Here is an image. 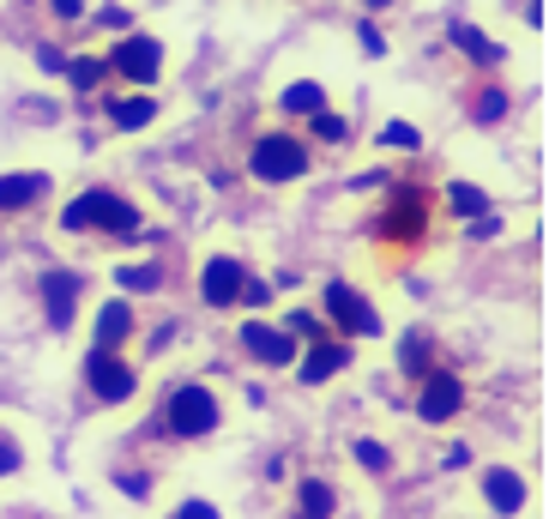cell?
Wrapping results in <instances>:
<instances>
[{
	"label": "cell",
	"mask_w": 555,
	"mask_h": 519,
	"mask_svg": "<svg viewBox=\"0 0 555 519\" xmlns=\"http://www.w3.org/2000/svg\"><path fill=\"white\" fill-rule=\"evenodd\" d=\"M447 42H453L459 55H472V61H483V67H495V61L507 55V49H501V42H489L483 30H477V25H465V18H453V25H447Z\"/></svg>",
	"instance_id": "obj_15"
},
{
	"label": "cell",
	"mask_w": 555,
	"mask_h": 519,
	"mask_svg": "<svg viewBox=\"0 0 555 519\" xmlns=\"http://www.w3.org/2000/svg\"><path fill=\"white\" fill-rule=\"evenodd\" d=\"M73 79V91H98V79H103V61H91V55H79V61H67L61 67Z\"/></svg>",
	"instance_id": "obj_25"
},
{
	"label": "cell",
	"mask_w": 555,
	"mask_h": 519,
	"mask_svg": "<svg viewBox=\"0 0 555 519\" xmlns=\"http://www.w3.org/2000/svg\"><path fill=\"white\" fill-rule=\"evenodd\" d=\"M37 61H42V73H61V67H67V55H61L55 42H49V49H37Z\"/></svg>",
	"instance_id": "obj_33"
},
{
	"label": "cell",
	"mask_w": 555,
	"mask_h": 519,
	"mask_svg": "<svg viewBox=\"0 0 555 519\" xmlns=\"http://www.w3.org/2000/svg\"><path fill=\"white\" fill-rule=\"evenodd\" d=\"M429 356H435L429 333H404V345H399V368H404V375H423V368H429Z\"/></svg>",
	"instance_id": "obj_21"
},
{
	"label": "cell",
	"mask_w": 555,
	"mask_h": 519,
	"mask_svg": "<svg viewBox=\"0 0 555 519\" xmlns=\"http://www.w3.org/2000/svg\"><path fill=\"white\" fill-rule=\"evenodd\" d=\"M242 284H248V272H242V260H230V254L206 260V272H199V296H206L211 309H230V302H242Z\"/></svg>",
	"instance_id": "obj_9"
},
{
	"label": "cell",
	"mask_w": 555,
	"mask_h": 519,
	"mask_svg": "<svg viewBox=\"0 0 555 519\" xmlns=\"http://www.w3.org/2000/svg\"><path fill=\"white\" fill-rule=\"evenodd\" d=\"M18 465H25V447H18L13 429H0V478H13Z\"/></svg>",
	"instance_id": "obj_26"
},
{
	"label": "cell",
	"mask_w": 555,
	"mask_h": 519,
	"mask_svg": "<svg viewBox=\"0 0 555 519\" xmlns=\"http://www.w3.org/2000/svg\"><path fill=\"white\" fill-rule=\"evenodd\" d=\"M483 495H489L495 514H519V507H526V478L507 471V465H495V471H483Z\"/></svg>",
	"instance_id": "obj_14"
},
{
	"label": "cell",
	"mask_w": 555,
	"mask_h": 519,
	"mask_svg": "<svg viewBox=\"0 0 555 519\" xmlns=\"http://www.w3.org/2000/svg\"><path fill=\"white\" fill-rule=\"evenodd\" d=\"M85 13V0H55V18H79Z\"/></svg>",
	"instance_id": "obj_34"
},
{
	"label": "cell",
	"mask_w": 555,
	"mask_h": 519,
	"mask_svg": "<svg viewBox=\"0 0 555 519\" xmlns=\"http://www.w3.org/2000/svg\"><path fill=\"white\" fill-rule=\"evenodd\" d=\"M85 387L98 393V405H127V399L139 393V368L121 363L115 351H98V345H91V356H85Z\"/></svg>",
	"instance_id": "obj_4"
},
{
	"label": "cell",
	"mask_w": 555,
	"mask_h": 519,
	"mask_svg": "<svg viewBox=\"0 0 555 519\" xmlns=\"http://www.w3.org/2000/svg\"><path fill=\"white\" fill-rule=\"evenodd\" d=\"M362 7H369V13H380V7H392V0H362Z\"/></svg>",
	"instance_id": "obj_35"
},
{
	"label": "cell",
	"mask_w": 555,
	"mask_h": 519,
	"mask_svg": "<svg viewBox=\"0 0 555 519\" xmlns=\"http://www.w3.org/2000/svg\"><path fill=\"white\" fill-rule=\"evenodd\" d=\"M345 368V345H320L314 338V351L302 356V387H320L326 375H338Z\"/></svg>",
	"instance_id": "obj_16"
},
{
	"label": "cell",
	"mask_w": 555,
	"mask_h": 519,
	"mask_svg": "<svg viewBox=\"0 0 555 519\" xmlns=\"http://www.w3.org/2000/svg\"><path fill=\"white\" fill-rule=\"evenodd\" d=\"M79 296H85V272H42V314H49V326L55 333H67L73 321H79Z\"/></svg>",
	"instance_id": "obj_7"
},
{
	"label": "cell",
	"mask_w": 555,
	"mask_h": 519,
	"mask_svg": "<svg viewBox=\"0 0 555 519\" xmlns=\"http://www.w3.org/2000/svg\"><path fill=\"white\" fill-rule=\"evenodd\" d=\"M169 519H218V507H211V502H181Z\"/></svg>",
	"instance_id": "obj_32"
},
{
	"label": "cell",
	"mask_w": 555,
	"mask_h": 519,
	"mask_svg": "<svg viewBox=\"0 0 555 519\" xmlns=\"http://www.w3.org/2000/svg\"><path fill=\"white\" fill-rule=\"evenodd\" d=\"M333 507H338L333 483L308 478V483H302V507H296V519H333Z\"/></svg>",
	"instance_id": "obj_19"
},
{
	"label": "cell",
	"mask_w": 555,
	"mask_h": 519,
	"mask_svg": "<svg viewBox=\"0 0 555 519\" xmlns=\"http://www.w3.org/2000/svg\"><path fill=\"white\" fill-rule=\"evenodd\" d=\"M278 103H284L291 115H320V109H326V85H314V79H296V85H291V91H284Z\"/></svg>",
	"instance_id": "obj_18"
},
{
	"label": "cell",
	"mask_w": 555,
	"mask_h": 519,
	"mask_svg": "<svg viewBox=\"0 0 555 519\" xmlns=\"http://www.w3.org/2000/svg\"><path fill=\"white\" fill-rule=\"evenodd\" d=\"M248 169H254V182H296V176H308V145L296 133H266L254 145Z\"/></svg>",
	"instance_id": "obj_3"
},
{
	"label": "cell",
	"mask_w": 555,
	"mask_h": 519,
	"mask_svg": "<svg viewBox=\"0 0 555 519\" xmlns=\"http://www.w3.org/2000/svg\"><path fill=\"white\" fill-rule=\"evenodd\" d=\"M423 218H429V211H423V194H416V187H399V194H392V211L380 218V236L387 242H416L423 236Z\"/></svg>",
	"instance_id": "obj_11"
},
{
	"label": "cell",
	"mask_w": 555,
	"mask_h": 519,
	"mask_svg": "<svg viewBox=\"0 0 555 519\" xmlns=\"http://www.w3.org/2000/svg\"><path fill=\"white\" fill-rule=\"evenodd\" d=\"M345 133H350V127L338 121V115H326V109L314 115V140H326V145H345Z\"/></svg>",
	"instance_id": "obj_27"
},
{
	"label": "cell",
	"mask_w": 555,
	"mask_h": 519,
	"mask_svg": "<svg viewBox=\"0 0 555 519\" xmlns=\"http://www.w3.org/2000/svg\"><path fill=\"white\" fill-rule=\"evenodd\" d=\"M507 109H514V98H507L501 85H489V91H477V121H483V127H495Z\"/></svg>",
	"instance_id": "obj_24"
},
{
	"label": "cell",
	"mask_w": 555,
	"mask_h": 519,
	"mask_svg": "<svg viewBox=\"0 0 555 519\" xmlns=\"http://www.w3.org/2000/svg\"><path fill=\"white\" fill-rule=\"evenodd\" d=\"M109 121L121 127V133H133V127L157 121V103L152 98H109Z\"/></svg>",
	"instance_id": "obj_17"
},
{
	"label": "cell",
	"mask_w": 555,
	"mask_h": 519,
	"mask_svg": "<svg viewBox=\"0 0 555 519\" xmlns=\"http://www.w3.org/2000/svg\"><path fill=\"white\" fill-rule=\"evenodd\" d=\"M447 199H453L459 218H483V211H489V194L477 182H453V187H447Z\"/></svg>",
	"instance_id": "obj_22"
},
{
	"label": "cell",
	"mask_w": 555,
	"mask_h": 519,
	"mask_svg": "<svg viewBox=\"0 0 555 519\" xmlns=\"http://www.w3.org/2000/svg\"><path fill=\"white\" fill-rule=\"evenodd\" d=\"M242 302H248V309H266V302H272V284L248 278V284H242Z\"/></svg>",
	"instance_id": "obj_29"
},
{
	"label": "cell",
	"mask_w": 555,
	"mask_h": 519,
	"mask_svg": "<svg viewBox=\"0 0 555 519\" xmlns=\"http://www.w3.org/2000/svg\"><path fill=\"white\" fill-rule=\"evenodd\" d=\"M218 417H223L218 393H211V387H199V380H181L176 393L164 399V429H169L176 441L211 436V429H218Z\"/></svg>",
	"instance_id": "obj_2"
},
{
	"label": "cell",
	"mask_w": 555,
	"mask_h": 519,
	"mask_svg": "<svg viewBox=\"0 0 555 519\" xmlns=\"http://www.w3.org/2000/svg\"><path fill=\"white\" fill-rule=\"evenodd\" d=\"M115 284H121V290H164V267H157V260H139V267H115Z\"/></svg>",
	"instance_id": "obj_20"
},
{
	"label": "cell",
	"mask_w": 555,
	"mask_h": 519,
	"mask_svg": "<svg viewBox=\"0 0 555 519\" xmlns=\"http://www.w3.org/2000/svg\"><path fill=\"white\" fill-rule=\"evenodd\" d=\"M416 411H423V423H447L465 411V380L459 375H429L423 380V393H416Z\"/></svg>",
	"instance_id": "obj_10"
},
{
	"label": "cell",
	"mask_w": 555,
	"mask_h": 519,
	"mask_svg": "<svg viewBox=\"0 0 555 519\" xmlns=\"http://www.w3.org/2000/svg\"><path fill=\"white\" fill-rule=\"evenodd\" d=\"M242 351H248L254 363L291 368V363H296V338L284 333V326H266V321H248V326H242Z\"/></svg>",
	"instance_id": "obj_8"
},
{
	"label": "cell",
	"mask_w": 555,
	"mask_h": 519,
	"mask_svg": "<svg viewBox=\"0 0 555 519\" xmlns=\"http://www.w3.org/2000/svg\"><path fill=\"white\" fill-rule=\"evenodd\" d=\"M121 495H133V502H145V495H152V478H145V471H127V478H121Z\"/></svg>",
	"instance_id": "obj_30"
},
{
	"label": "cell",
	"mask_w": 555,
	"mask_h": 519,
	"mask_svg": "<svg viewBox=\"0 0 555 519\" xmlns=\"http://www.w3.org/2000/svg\"><path fill=\"white\" fill-rule=\"evenodd\" d=\"M357 465H369V471H387V465H392V453L380 447V441H357Z\"/></svg>",
	"instance_id": "obj_28"
},
{
	"label": "cell",
	"mask_w": 555,
	"mask_h": 519,
	"mask_svg": "<svg viewBox=\"0 0 555 519\" xmlns=\"http://www.w3.org/2000/svg\"><path fill=\"white\" fill-rule=\"evenodd\" d=\"M357 42L362 49H369V55H387V37H380L375 25H369V18H362V30H357Z\"/></svg>",
	"instance_id": "obj_31"
},
{
	"label": "cell",
	"mask_w": 555,
	"mask_h": 519,
	"mask_svg": "<svg viewBox=\"0 0 555 519\" xmlns=\"http://www.w3.org/2000/svg\"><path fill=\"white\" fill-rule=\"evenodd\" d=\"M49 194V176L42 169H18V176H0V211H25Z\"/></svg>",
	"instance_id": "obj_13"
},
{
	"label": "cell",
	"mask_w": 555,
	"mask_h": 519,
	"mask_svg": "<svg viewBox=\"0 0 555 519\" xmlns=\"http://www.w3.org/2000/svg\"><path fill=\"white\" fill-rule=\"evenodd\" d=\"M380 145H387V152H423V127L387 121V127H380Z\"/></svg>",
	"instance_id": "obj_23"
},
{
	"label": "cell",
	"mask_w": 555,
	"mask_h": 519,
	"mask_svg": "<svg viewBox=\"0 0 555 519\" xmlns=\"http://www.w3.org/2000/svg\"><path fill=\"white\" fill-rule=\"evenodd\" d=\"M326 314H333V326L345 338H375L380 333V314L369 296H357L350 284H326Z\"/></svg>",
	"instance_id": "obj_6"
},
{
	"label": "cell",
	"mask_w": 555,
	"mask_h": 519,
	"mask_svg": "<svg viewBox=\"0 0 555 519\" xmlns=\"http://www.w3.org/2000/svg\"><path fill=\"white\" fill-rule=\"evenodd\" d=\"M91 338H98V351H121L127 338H133V309H127L121 296L98 309V326H91Z\"/></svg>",
	"instance_id": "obj_12"
},
{
	"label": "cell",
	"mask_w": 555,
	"mask_h": 519,
	"mask_svg": "<svg viewBox=\"0 0 555 519\" xmlns=\"http://www.w3.org/2000/svg\"><path fill=\"white\" fill-rule=\"evenodd\" d=\"M61 230H98V236H133L139 230V206L127 194H115V187H85L79 199H67L61 206Z\"/></svg>",
	"instance_id": "obj_1"
},
{
	"label": "cell",
	"mask_w": 555,
	"mask_h": 519,
	"mask_svg": "<svg viewBox=\"0 0 555 519\" xmlns=\"http://www.w3.org/2000/svg\"><path fill=\"white\" fill-rule=\"evenodd\" d=\"M109 67L121 73L127 85H157V73H164V42L145 37V30H127L109 49Z\"/></svg>",
	"instance_id": "obj_5"
}]
</instances>
